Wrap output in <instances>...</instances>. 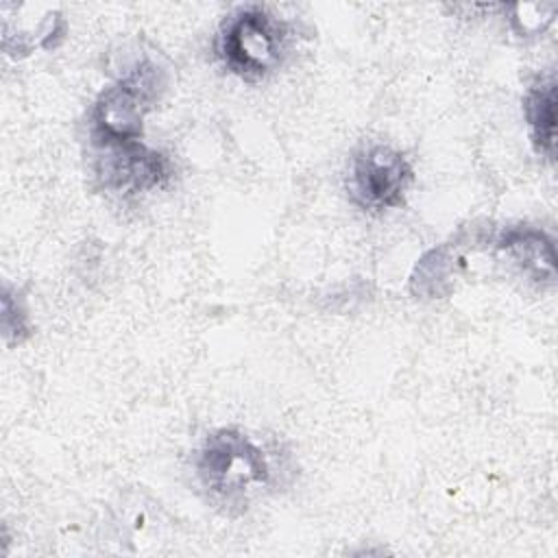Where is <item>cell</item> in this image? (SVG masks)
Here are the masks:
<instances>
[{
    "instance_id": "cell-1",
    "label": "cell",
    "mask_w": 558,
    "mask_h": 558,
    "mask_svg": "<svg viewBox=\"0 0 558 558\" xmlns=\"http://www.w3.org/2000/svg\"><path fill=\"white\" fill-rule=\"evenodd\" d=\"M194 475L207 499L225 512H242L277 480L270 451L242 429L222 427L194 451Z\"/></svg>"
},
{
    "instance_id": "cell-2",
    "label": "cell",
    "mask_w": 558,
    "mask_h": 558,
    "mask_svg": "<svg viewBox=\"0 0 558 558\" xmlns=\"http://www.w3.org/2000/svg\"><path fill=\"white\" fill-rule=\"evenodd\" d=\"M292 46V22L262 4H246L222 20L214 50L229 74L246 83H259L286 63Z\"/></svg>"
},
{
    "instance_id": "cell-3",
    "label": "cell",
    "mask_w": 558,
    "mask_h": 558,
    "mask_svg": "<svg viewBox=\"0 0 558 558\" xmlns=\"http://www.w3.org/2000/svg\"><path fill=\"white\" fill-rule=\"evenodd\" d=\"M166 85L163 68L150 59H142L113 85L102 89L89 118L94 150L137 144L142 137V120L155 107Z\"/></svg>"
},
{
    "instance_id": "cell-4",
    "label": "cell",
    "mask_w": 558,
    "mask_h": 558,
    "mask_svg": "<svg viewBox=\"0 0 558 558\" xmlns=\"http://www.w3.org/2000/svg\"><path fill=\"white\" fill-rule=\"evenodd\" d=\"M412 181V163L399 148L371 142L360 146L349 161L347 192L353 205L377 216L401 207Z\"/></svg>"
},
{
    "instance_id": "cell-5",
    "label": "cell",
    "mask_w": 558,
    "mask_h": 558,
    "mask_svg": "<svg viewBox=\"0 0 558 558\" xmlns=\"http://www.w3.org/2000/svg\"><path fill=\"white\" fill-rule=\"evenodd\" d=\"M94 172L105 190L137 194L163 185L172 177V163L159 150L142 142L94 150Z\"/></svg>"
},
{
    "instance_id": "cell-6",
    "label": "cell",
    "mask_w": 558,
    "mask_h": 558,
    "mask_svg": "<svg viewBox=\"0 0 558 558\" xmlns=\"http://www.w3.org/2000/svg\"><path fill=\"white\" fill-rule=\"evenodd\" d=\"M523 113L534 150L554 159L556 148V78L554 74L536 78L523 98Z\"/></svg>"
},
{
    "instance_id": "cell-7",
    "label": "cell",
    "mask_w": 558,
    "mask_h": 558,
    "mask_svg": "<svg viewBox=\"0 0 558 558\" xmlns=\"http://www.w3.org/2000/svg\"><path fill=\"white\" fill-rule=\"evenodd\" d=\"M527 272H536V277L547 275V279L554 277V246L551 240H547L538 231H514L508 238H504L501 244Z\"/></svg>"
}]
</instances>
